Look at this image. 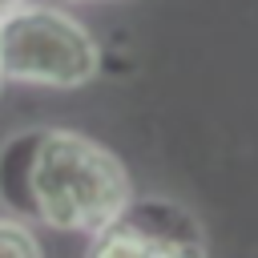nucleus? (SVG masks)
Instances as JSON below:
<instances>
[{
	"label": "nucleus",
	"instance_id": "f257e3e1",
	"mask_svg": "<svg viewBox=\"0 0 258 258\" xmlns=\"http://www.w3.org/2000/svg\"><path fill=\"white\" fill-rule=\"evenodd\" d=\"M0 198L28 222L97 234L133 194L105 145L73 129H28L0 149Z\"/></svg>",
	"mask_w": 258,
	"mask_h": 258
},
{
	"label": "nucleus",
	"instance_id": "f03ea898",
	"mask_svg": "<svg viewBox=\"0 0 258 258\" xmlns=\"http://www.w3.org/2000/svg\"><path fill=\"white\" fill-rule=\"evenodd\" d=\"M101 69L97 40L60 8L16 4L0 16V77L20 85L77 89Z\"/></svg>",
	"mask_w": 258,
	"mask_h": 258
},
{
	"label": "nucleus",
	"instance_id": "7ed1b4c3",
	"mask_svg": "<svg viewBox=\"0 0 258 258\" xmlns=\"http://www.w3.org/2000/svg\"><path fill=\"white\" fill-rule=\"evenodd\" d=\"M85 258H210L202 222L173 198H129L97 234Z\"/></svg>",
	"mask_w": 258,
	"mask_h": 258
},
{
	"label": "nucleus",
	"instance_id": "20e7f679",
	"mask_svg": "<svg viewBox=\"0 0 258 258\" xmlns=\"http://www.w3.org/2000/svg\"><path fill=\"white\" fill-rule=\"evenodd\" d=\"M0 258H44V254H40L36 234L24 222L0 218Z\"/></svg>",
	"mask_w": 258,
	"mask_h": 258
},
{
	"label": "nucleus",
	"instance_id": "39448f33",
	"mask_svg": "<svg viewBox=\"0 0 258 258\" xmlns=\"http://www.w3.org/2000/svg\"><path fill=\"white\" fill-rule=\"evenodd\" d=\"M16 4H20V0H0V12H4V8H16Z\"/></svg>",
	"mask_w": 258,
	"mask_h": 258
},
{
	"label": "nucleus",
	"instance_id": "423d86ee",
	"mask_svg": "<svg viewBox=\"0 0 258 258\" xmlns=\"http://www.w3.org/2000/svg\"><path fill=\"white\" fill-rule=\"evenodd\" d=\"M0 81H4V77H0Z\"/></svg>",
	"mask_w": 258,
	"mask_h": 258
}]
</instances>
